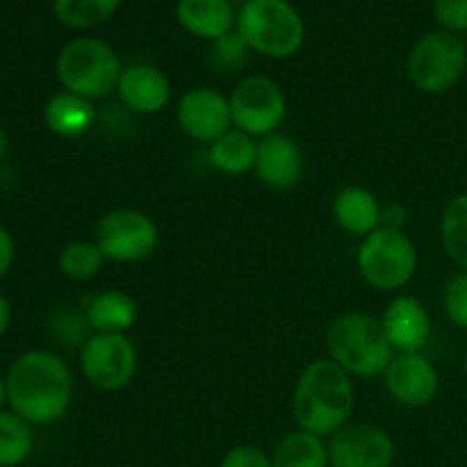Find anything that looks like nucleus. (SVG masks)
<instances>
[{
  "label": "nucleus",
  "instance_id": "obj_1",
  "mask_svg": "<svg viewBox=\"0 0 467 467\" xmlns=\"http://www.w3.org/2000/svg\"><path fill=\"white\" fill-rule=\"evenodd\" d=\"M7 401L30 424H53L73 400V374L50 351H27L14 360L7 374Z\"/></svg>",
  "mask_w": 467,
  "mask_h": 467
},
{
  "label": "nucleus",
  "instance_id": "obj_12",
  "mask_svg": "<svg viewBox=\"0 0 467 467\" xmlns=\"http://www.w3.org/2000/svg\"><path fill=\"white\" fill-rule=\"evenodd\" d=\"M176 117L182 132L203 144L217 141L233 126L231 100L210 87H196L182 94Z\"/></svg>",
  "mask_w": 467,
  "mask_h": 467
},
{
  "label": "nucleus",
  "instance_id": "obj_29",
  "mask_svg": "<svg viewBox=\"0 0 467 467\" xmlns=\"http://www.w3.org/2000/svg\"><path fill=\"white\" fill-rule=\"evenodd\" d=\"M433 14L447 32H467V0H433Z\"/></svg>",
  "mask_w": 467,
  "mask_h": 467
},
{
  "label": "nucleus",
  "instance_id": "obj_18",
  "mask_svg": "<svg viewBox=\"0 0 467 467\" xmlns=\"http://www.w3.org/2000/svg\"><path fill=\"white\" fill-rule=\"evenodd\" d=\"M383 205L365 187H345L333 201V217L342 231L368 237L381 228Z\"/></svg>",
  "mask_w": 467,
  "mask_h": 467
},
{
  "label": "nucleus",
  "instance_id": "obj_30",
  "mask_svg": "<svg viewBox=\"0 0 467 467\" xmlns=\"http://www.w3.org/2000/svg\"><path fill=\"white\" fill-rule=\"evenodd\" d=\"M219 467H272V459L265 450L254 445L233 447L222 459Z\"/></svg>",
  "mask_w": 467,
  "mask_h": 467
},
{
  "label": "nucleus",
  "instance_id": "obj_22",
  "mask_svg": "<svg viewBox=\"0 0 467 467\" xmlns=\"http://www.w3.org/2000/svg\"><path fill=\"white\" fill-rule=\"evenodd\" d=\"M328 447L319 436L295 431L278 442L272 467H328Z\"/></svg>",
  "mask_w": 467,
  "mask_h": 467
},
{
  "label": "nucleus",
  "instance_id": "obj_21",
  "mask_svg": "<svg viewBox=\"0 0 467 467\" xmlns=\"http://www.w3.org/2000/svg\"><path fill=\"white\" fill-rule=\"evenodd\" d=\"M255 153H258V141L242 130H228L226 135L213 141L208 149V160L217 171L226 176H242L255 167Z\"/></svg>",
  "mask_w": 467,
  "mask_h": 467
},
{
  "label": "nucleus",
  "instance_id": "obj_9",
  "mask_svg": "<svg viewBox=\"0 0 467 467\" xmlns=\"http://www.w3.org/2000/svg\"><path fill=\"white\" fill-rule=\"evenodd\" d=\"M233 126L251 137L274 135L285 119V96L267 76H249L231 94Z\"/></svg>",
  "mask_w": 467,
  "mask_h": 467
},
{
  "label": "nucleus",
  "instance_id": "obj_25",
  "mask_svg": "<svg viewBox=\"0 0 467 467\" xmlns=\"http://www.w3.org/2000/svg\"><path fill=\"white\" fill-rule=\"evenodd\" d=\"M103 263L105 255L96 242H71L59 254V269L71 281H89V278L99 276L100 269H103Z\"/></svg>",
  "mask_w": 467,
  "mask_h": 467
},
{
  "label": "nucleus",
  "instance_id": "obj_7",
  "mask_svg": "<svg viewBox=\"0 0 467 467\" xmlns=\"http://www.w3.org/2000/svg\"><path fill=\"white\" fill-rule=\"evenodd\" d=\"M467 68V48L454 32H429L409 55V78L422 94L454 89Z\"/></svg>",
  "mask_w": 467,
  "mask_h": 467
},
{
  "label": "nucleus",
  "instance_id": "obj_33",
  "mask_svg": "<svg viewBox=\"0 0 467 467\" xmlns=\"http://www.w3.org/2000/svg\"><path fill=\"white\" fill-rule=\"evenodd\" d=\"M9 322H12V306H9L7 296L0 292V336L9 328Z\"/></svg>",
  "mask_w": 467,
  "mask_h": 467
},
{
  "label": "nucleus",
  "instance_id": "obj_16",
  "mask_svg": "<svg viewBox=\"0 0 467 467\" xmlns=\"http://www.w3.org/2000/svg\"><path fill=\"white\" fill-rule=\"evenodd\" d=\"M117 94L121 103L135 114H158L171 99L169 78L150 64H132L123 68Z\"/></svg>",
  "mask_w": 467,
  "mask_h": 467
},
{
  "label": "nucleus",
  "instance_id": "obj_23",
  "mask_svg": "<svg viewBox=\"0 0 467 467\" xmlns=\"http://www.w3.org/2000/svg\"><path fill=\"white\" fill-rule=\"evenodd\" d=\"M121 0H53V12L71 30H89L114 16Z\"/></svg>",
  "mask_w": 467,
  "mask_h": 467
},
{
  "label": "nucleus",
  "instance_id": "obj_17",
  "mask_svg": "<svg viewBox=\"0 0 467 467\" xmlns=\"http://www.w3.org/2000/svg\"><path fill=\"white\" fill-rule=\"evenodd\" d=\"M176 18L182 30L210 41L231 35L237 26L231 0H178Z\"/></svg>",
  "mask_w": 467,
  "mask_h": 467
},
{
  "label": "nucleus",
  "instance_id": "obj_2",
  "mask_svg": "<svg viewBox=\"0 0 467 467\" xmlns=\"http://www.w3.org/2000/svg\"><path fill=\"white\" fill-rule=\"evenodd\" d=\"M292 413L301 431L319 438L337 433L354 413L351 374L331 358L310 363L296 381Z\"/></svg>",
  "mask_w": 467,
  "mask_h": 467
},
{
  "label": "nucleus",
  "instance_id": "obj_8",
  "mask_svg": "<svg viewBox=\"0 0 467 467\" xmlns=\"http://www.w3.org/2000/svg\"><path fill=\"white\" fill-rule=\"evenodd\" d=\"M96 244L105 260L121 265L144 263L160 244V231L153 219L135 208L105 213L96 223Z\"/></svg>",
  "mask_w": 467,
  "mask_h": 467
},
{
  "label": "nucleus",
  "instance_id": "obj_27",
  "mask_svg": "<svg viewBox=\"0 0 467 467\" xmlns=\"http://www.w3.org/2000/svg\"><path fill=\"white\" fill-rule=\"evenodd\" d=\"M249 50H251L249 44H246L244 36H242L237 30H233L231 35L214 41V59H217L219 67L223 68L242 67Z\"/></svg>",
  "mask_w": 467,
  "mask_h": 467
},
{
  "label": "nucleus",
  "instance_id": "obj_11",
  "mask_svg": "<svg viewBox=\"0 0 467 467\" xmlns=\"http://www.w3.org/2000/svg\"><path fill=\"white\" fill-rule=\"evenodd\" d=\"M331 467H390L395 442L374 424H347L328 441Z\"/></svg>",
  "mask_w": 467,
  "mask_h": 467
},
{
  "label": "nucleus",
  "instance_id": "obj_28",
  "mask_svg": "<svg viewBox=\"0 0 467 467\" xmlns=\"http://www.w3.org/2000/svg\"><path fill=\"white\" fill-rule=\"evenodd\" d=\"M447 317L459 328H467V272L450 281L445 290Z\"/></svg>",
  "mask_w": 467,
  "mask_h": 467
},
{
  "label": "nucleus",
  "instance_id": "obj_24",
  "mask_svg": "<svg viewBox=\"0 0 467 467\" xmlns=\"http://www.w3.org/2000/svg\"><path fill=\"white\" fill-rule=\"evenodd\" d=\"M35 447L32 424L16 413H0V467L26 463Z\"/></svg>",
  "mask_w": 467,
  "mask_h": 467
},
{
  "label": "nucleus",
  "instance_id": "obj_34",
  "mask_svg": "<svg viewBox=\"0 0 467 467\" xmlns=\"http://www.w3.org/2000/svg\"><path fill=\"white\" fill-rule=\"evenodd\" d=\"M5 153H7V132L0 126V160L5 158Z\"/></svg>",
  "mask_w": 467,
  "mask_h": 467
},
{
  "label": "nucleus",
  "instance_id": "obj_14",
  "mask_svg": "<svg viewBox=\"0 0 467 467\" xmlns=\"http://www.w3.org/2000/svg\"><path fill=\"white\" fill-rule=\"evenodd\" d=\"M381 324L397 354H420L431 337V319L427 308L413 295L392 299L383 313Z\"/></svg>",
  "mask_w": 467,
  "mask_h": 467
},
{
  "label": "nucleus",
  "instance_id": "obj_31",
  "mask_svg": "<svg viewBox=\"0 0 467 467\" xmlns=\"http://www.w3.org/2000/svg\"><path fill=\"white\" fill-rule=\"evenodd\" d=\"M406 223V208L400 203L383 205L381 214V228H390V231H401Z\"/></svg>",
  "mask_w": 467,
  "mask_h": 467
},
{
  "label": "nucleus",
  "instance_id": "obj_36",
  "mask_svg": "<svg viewBox=\"0 0 467 467\" xmlns=\"http://www.w3.org/2000/svg\"><path fill=\"white\" fill-rule=\"evenodd\" d=\"M463 368H465V374H467V356H465V363H463Z\"/></svg>",
  "mask_w": 467,
  "mask_h": 467
},
{
  "label": "nucleus",
  "instance_id": "obj_3",
  "mask_svg": "<svg viewBox=\"0 0 467 467\" xmlns=\"http://www.w3.org/2000/svg\"><path fill=\"white\" fill-rule=\"evenodd\" d=\"M327 347L333 363L354 377L372 379L386 374L397 356L383 331L381 319L363 313H347L337 317L327 331Z\"/></svg>",
  "mask_w": 467,
  "mask_h": 467
},
{
  "label": "nucleus",
  "instance_id": "obj_26",
  "mask_svg": "<svg viewBox=\"0 0 467 467\" xmlns=\"http://www.w3.org/2000/svg\"><path fill=\"white\" fill-rule=\"evenodd\" d=\"M442 244L447 254L467 267V194H459L447 203L442 213Z\"/></svg>",
  "mask_w": 467,
  "mask_h": 467
},
{
  "label": "nucleus",
  "instance_id": "obj_19",
  "mask_svg": "<svg viewBox=\"0 0 467 467\" xmlns=\"http://www.w3.org/2000/svg\"><path fill=\"white\" fill-rule=\"evenodd\" d=\"M96 109L91 100L82 96L71 94V91H59L50 96L44 108V121L50 132L59 137H80L94 126Z\"/></svg>",
  "mask_w": 467,
  "mask_h": 467
},
{
  "label": "nucleus",
  "instance_id": "obj_32",
  "mask_svg": "<svg viewBox=\"0 0 467 467\" xmlns=\"http://www.w3.org/2000/svg\"><path fill=\"white\" fill-rule=\"evenodd\" d=\"M14 263V240L5 228H0V278L9 272Z\"/></svg>",
  "mask_w": 467,
  "mask_h": 467
},
{
  "label": "nucleus",
  "instance_id": "obj_6",
  "mask_svg": "<svg viewBox=\"0 0 467 467\" xmlns=\"http://www.w3.org/2000/svg\"><path fill=\"white\" fill-rule=\"evenodd\" d=\"M358 269L374 290L395 292L413 281L418 272V249L404 231L379 228L363 237L358 249Z\"/></svg>",
  "mask_w": 467,
  "mask_h": 467
},
{
  "label": "nucleus",
  "instance_id": "obj_35",
  "mask_svg": "<svg viewBox=\"0 0 467 467\" xmlns=\"http://www.w3.org/2000/svg\"><path fill=\"white\" fill-rule=\"evenodd\" d=\"M5 400H7V381L0 377V406L5 404Z\"/></svg>",
  "mask_w": 467,
  "mask_h": 467
},
{
  "label": "nucleus",
  "instance_id": "obj_10",
  "mask_svg": "<svg viewBox=\"0 0 467 467\" xmlns=\"http://www.w3.org/2000/svg\"><path fill=\"white\" fill-rule=\"evenodd\" d=\"M80 368L89 386L103 392H119L135 379L137 349L128 336L96 333L82 347Z\"/></svg>",
  "mask_w": 467,
  "mask_h": 467
},
{
  "label": "nucleus",
  "instance_id": "obj_13",
  "mask_svg": "<svg viewBox=\"0 0 467 467\" xmlns=\"http://www.w3.org/2000/svg\"><path fill=\"white\" fill-rule=\"evenodd\" d=\"M383 377L392 400L409 409L429 406L438 395V372L422 354H397Z\"/></svg>",
  "mask_w": 467,
  "mask_h": 467
},
{
  "label": "nucleus",
  "instance_id": "obj_4",
  "mask_svg": "<svg viewBox=\"0 0 467 467\" xmlns=\"http://www.w3.org/2000/svg\"><path fill=\"white\" fill-rule=\"evenodd\" d=\"M235 30L251 50L274 59L292 57L306 36L304 18L287 0H246Z\"/></svg>",
  "mask_w": 467,
  "mask_h": 467
},
{
  "label": "nucleus",
  "instance_id": "obj_15",
  "mask_svg": "<svg viewBox=\"0 0 467 467\" xmlns=\"http://www.w3.org/2000/svg\"><path fill=\"white\" fill-rule=\"evenodd\" d=\"M254 171L272 190H292L304 176V153L292 137L274 132L258 141Z\"/></svg>",
  "mask_w": 467,
  "mask_h": 467
},
{
  "label": "nucleus",
  "instance_id": "obj_5",
  "mask_svg": "<svg viewBox=\"0 0 467 467\" xmlns=\"http://www.w3.org/2000/svg\"><path fill=\"white\" fill-rule=\"evenodd\" d=\"M123 67L109 44L96 36L73 39L59 50L57 78L64 91L82 96L87 100L105 99L117 91Z\"/></svg>",
  "mask_w": 467,
  "mask_h": 467
},
{
  "label": "nucleus",
  "instance_id": "obj_20",
  "mask_svg": "<svg viewBox=\"0 0 467 467\" xmlns=\"http://www.w3.org/2000/svg\"><path fill=\"white\" fill-rule=\"evenodd\" d=\"M87 322L96 333L126 336L137 322L135 299L123 290L100 292L87 306Z\"/></svg>",
  "mask_w": 467,
  "mask_h": 467
}]
</instances>
